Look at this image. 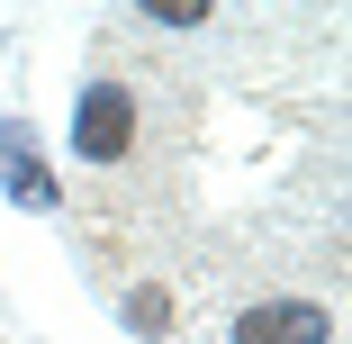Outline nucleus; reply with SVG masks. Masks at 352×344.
Instances as JSON below:
<instances>
[{
  "label": "nucleus",
  "instance_id": "1",
  "mask_svg": "<svg viewBox=\"0 0 352 344\" xmlns=\"http://www.w3.org/2000/svg\"><path fill=\"white\" fill-rule=\"evenodd\" d=\"M126 145H135V91L126 82H91L82 118H73V154L82 163H118Z\"/></svg>",
  "mask_w": 352,
  "mask_h": 344
},
{
  "label": "nucleus",
  "instance_id": "2",
  "mask_svg": "<svg viewBox=\"0 0 352 344\" xmlns=\"http://www.w3.org/2000/svg\"><path fill=\"white\" fill-rule=\"evenodd\" d=\"M325 335H334V317L307 299H262L235 317V344H325Z\"/></svg>",
  "mask_w": 352,
  "mask_h": 344
},
{
  "label": "nucleus",
  "instance_id": "3",
  "mask_svg": "<svg viewBox=\"0 0 352 344\" xmlns=\"http://www.w3.org/2000/svg\"><path fill=\"white\" fill-rule=\"evenodd\" d=\"M0 154H10V190L28 199V209H54V181L28 163V154H36V145H28V127H0Z\"/></svg>",
  "mask_w": 352,
  "mask_h": 344
},
{
  "label": "nucleus",
  "instance_id": "4",
  "mask_svg": "<svg viewBox=\"0 0 352 344\" xmlns=\"http://www.w3.org/2000/svg\"><path fill=\"white\" fill-rule=\"evenodd\" d=\"M126 326L135 335H172V299L163 290H126Z\"/></svg>",
  "mask_w": 352,
  "mask_h": 344
},
{
  "label": "nucleus",
  "instance_id": "5",
  "mask_svg": "<svg viewBox=\"0 0 352 344\" xmlns=\"http://www.w3.org/2000/svg\"><path fill=\"white\" fill-rule=\"evenodd\" d=\"M145 19H163V28H199V19H217L208 0H145Z\"/></svg>",
  "mask_w": 352,
  "mask_h": 344
}]
</instances>
